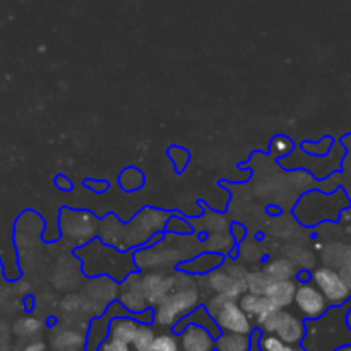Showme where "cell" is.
<instances>
[{
	"instance_id": "1",
	"label": "cell",
	"mask_w": 351,
	"mask_h": 351,
	"mask_svg": "<svg viewBox=\"0 0 351 351\" xmlns=\"http://www.w3.org/2000/svg\"><path fill=\"white\" fill-rule=\"evenodd\" d=\"M171 213L158 208H144L129 223L119 221L115 215L99 219L98 239L123 252L153 243L165 232Z\"/></svg>"
},
{
	"instance_id": "2",
	"label": "cell",
	"mask_w": 351,
	"mask_h": 351,
	"mask_svg": "<svg viewBox=\"0 0 351 351\" xmlns=\"http://www.w3.org/2000/svg\"><path fill=\"white\" fill-rule=\"evenodd\" d=\"M202 239L204 235L197 232L185 235L163 232L153 243L132 250L136 269L141 273L153 269H177L182 263L202 252Z\"/></svg>"
},
{
	"instance_id": "3",
	"label": "cell",
	"mask_w": 351,
	"mask_h": 351,
	"mask_svg": "<svg viewBox=\"0 0 351 351\" xmlns=\"http://www.w3.org/2000/svg\"><path fill=\"white\" fill-rule=\"evenodd\" d=\"M74 257L81 263V271L86 278L108 276L122 281L127 274L136 269L132 252H123L96 237L86 245L74 249Z\"/></svg>"
},
{
	"instance_id": "4",
	"label": "cell",
	"mask_w": 351,
	"mask_h": 351,
	"mask_svg": "<svg viewBox=\"0 0 351 351\" xmlns=\"http://www.w3.org/2000/svg\"><path fill=\"white\" fill-rule=\"evenodd\" d=\"M202 305V291L197 276L173 269V290L153 307V324L163 329H173L192 311Z\"/></svg>"
},
{
	"instance_id": "5",
	"label": "cell",
	"mask_w": 351,
	"mask_h": 351,
	"mask_svg": "<svg viewBox=\"0 0 351 351\" xmlns=\"http://www.w3.org/2000/svg\"><path fill=\"white\" fill-rule=\"evenodd\" d=\"M350 206L348 195L343 189L332 194H324L321 191L305 192L293 208V216L302 226H317L326 221H338L341 213Z\"/></svg>"
},
{
	"instance_id": "6",
	"label": "cell",
	"mask_w": 351,
	"mask_h": 351,
	"mask_svg": "<svg viewBox=\"0 0 351 351\" xmlns=\"http://www.w3.org/2000/svg\"><path fill=\"white\" fill-rule=\"evenodd\" d=\"M247 273V264L240 263L237 257H225L221 266L204 276H197V283L201 291H206L208 295L218 293L239 300L240 295L245 291Z\"/></svg>"
},
{
	"instance_id": "7",
	"label": "cell",
	"mask_w": 351,
	"mask_h": 351,
	"mask_svg": "<svg viewBox=\"0 0 351 351\" xmlns=\"http://www.w3.org/2000/svg\"><path fill=\"white\" fill-rule=\"evenodd\" d=\"M99 218L88 209L62 208L58 213V233L60 240L72 250L86 245L98 237Z\"/></svg>"
},
{
	"instance_id": "8",
	"label": "cell",
	"mask_w": 351,
	"mask_h": 351,
	"mask_svg": "<svg viewBox=\"0 0 351 351\" xmlns=\"http://www.w3.org/2000/svg\"><path fill=\"white\" fill-rule=\"evenodd\" d=\"M206 311L215 319L216 326L221 332H239V335L252 336L256 324L252 319L242 311L239 300L235 298L223 297L218 293H209L202 302Z\"/></svg>"
},
{
	"instance_id": "9",
	"label": "cell",
	"mask_w": 351,
	"mask_h": 351,
	"mask_svg": "<svg viewBox=\"0 0 351 351\" xmlns=\"http://www.w3.org/2000/svg\"><path fill=\"white\" fill-rule=\"evenodd\" d=\"M79 297L82 300L84 315L98 317L119 297V281L108 276L88 278L79 291Z\"/></svg>"
},
{
	"instance_id": "10",
	"label": "cell",
	"mask_w": 351,
	"mask_h": 351,
	"mask_svg": "<svg viewBox=\"0 0 351 351\" xmlns=\"http://www.w3.org/2000/svg\"><path fill=\"white\" fill-rule=\"evenodd\" d=\"M257 328L261 329V332L274 335L288 345H302L307 336V326H305L304 317L288 308H276Z\"/></svg>"
},
{
	"instance_id": "11",
	"label": "cell",
	"mask_w": 351,
	"mask_h": 351,
	"mask_svg": "<svg viewBox=\"0 0 351 351\" xmlns=\"http://www.w3.org/2000/svg\"><path fill=\"white\" fill-rule=\"evenodd\" d=\"M311 280L322 291V295H324L331 307H341L351 298L350 288L346 287L343 278L339 276L338 269H332V267L328 266L317 267V269L312 271Z\"/></svg>"
},
{
	"instance_id": "12",
	"label": "cell",
	"mask_w": 351,
	"mask_h": 351,
	"mask_svg": "<svg viewBox=\"0 0 351 351\" xmlns=\"http://www.w3.org/2000/svg\"><path fill=\"white\" fill-rule=\"evenodd\" d=\"M293 305L298 311V315H302L307 321H317V319L324 317L331 308L329 302L326 300L322 291L312 283V280L297 285Z\"/></svg>"
},
{
	"instance_id": "13",
	"label": "cell",
	"mask_w": 351,
	"mask_h": 351,
	"mask_svg": "<svg viewBox=\"0 0 351 351\" xmlns=\"http://www.w3.org/2000/svg\"><path fill=\"white\" fill-rule=\"evenodd\" d=\"M117 302L129 312L130 315H137L151 308L144 297L143 285H141V271H132L119 283V297Z\"/></svg>"
},
{
	"instance_id": "14",
	"label": "cell",
	"mask_w": 351,
	"mask_h": 351,
	"mask_svg": "<svg viewBox=\"0 0 351 351\" xmlns=\"http://www.w3.org/2000/svg\"><path fill=\"white\" fill-rule=\"evenodd\" d=\"M141 285H143V291L147 300V305L151 308L156 307L173 290V271H144V273H141Z\"/></svg>"
},
{
	"instance_id": "15",
	"label": "cell",
	"mask_w": 351,
	"mask_h": 351,
	"mask_svg": "<svg viewBox=\"0 0 351 351\" xmlns=\"http://www.w3.org/2000/svg\"><path fill=\"white\" fill-rule=\"evenodd\" d=\"M182 351H213L216 338L206 328L197 324H187L177 332Z\"/></svg>"
},
{
	"instance_id": "16",
	"label": "cell",
	"mask_w": 351,
	"mask_h": 351,
	"mask_svg": "<svg viewBox=\"0 0 351 351\" xmlns=\"http://www.w3.org/2000/svg\"><path fill=\"white\" fill-rule=\"evenodd\" d=\"M239 305L242 307V311L252 319L256 328L264 321V319H267L274 311H276V307H274L264 295H254L249 293V291H243V293L240 295Z\"/></svg>"
},
{
	"instance_id": "17",
	"label": "cell",
	"mask_w": 351,
	"mask_h": 351,
	"mask_svg": "<svg viewBox=\"0 0 351 351\" xmlns=\"http://www.w3.org/2000/svg\"><path fill=\"white\" fill-rule=\"evenodd\" d=\"M297 285V280H273L267 287L264 297L276 308H288L293 305Z\"/></svg>"
},
{
	"instance_id": "18",
	"label": "cell",
	"mask_w": 351,
	"mask_h": 351,
	"mask_svg": "<svg viewBox=\"0 0 351 351\" xmlns=\"http://www.w3.org/2000/svg\"><path fill=\"white\" fill-rule=\"evenodd\" d=\"M225 261V257L219 256V254H213V252H202L195 254L194 257H191L189 261L182 263L177 269L185 271V273L192 274V276H204V274L211 273L213 269L219 267Z\"/></svg>"
},
{
	"instance_id": "19",
	"label": "cell",
	"mask_w": 351,
	"mask_h": 351,
	"mask_svg": "<svg viewBox=\"0 0 351 351\" xmlns=\"http://www.w3.org/2000/svg\"><path fill=\"white\" fill-rule=\"evenodd\" d=\"M191 223L194 232L202 233V235L215 232H226V230H230V225H232V221H230V218L225 213L213 211L209 208H206L204 215L197 216V218H191Z\"/></svg>"
},
{
	"instance_id": "20",
	"label": "cell",
	"mask_w": 351,
	"mask_h": 351,
	"mask_svg": "<svg viewBox=\"0 0 351 351\" xmlns=\"http://www.w3.org/2000/svg\"><path fill=\"white\" fill-rule=\"evenodd\" d=\"M261 269L271 278V280H295L298 267L288 259L287 256H269L263 261Z\"/></svg>"
},
{
	"instance_id": "21",
	"label": "cell",
	"mask_w": 351,
	"mask_h": 351,
	"mask_svg": "<svg viewBox=\"0 0 351 351\" xmlns=\"http://www.w3.org/2000/svg\"><path fill=\"white\" fill-rule=\"evenodd\" d=\"M202 250L219 254L223 257H235L237 242L232 237V233H230V230H226V232L208 233L202 239Z\"/></svg>"
},
{
	"instance_id": "22",
	"label": "cell",
	"mask_w": 351,
	"mask_h": 351,
	"mask_svg": "<svg viewBox=\"0 0 351 351\" xmlns=\"http://www.w3.org/2000/svg\"><path fill=\"white\" fill-rule=\"evenodd\" d=\"M139 324L141 322L130 314L117 315V317H113L112 321H110L108 338L117 339V341H122L130 346V343H132L134 335H136Z\"/></svg>"
},
{
	"instance_id": "23",
	"label": "cell",
	"mask_w": 351,
	"mask_h": 351,
	"mask_svg": "<svg viewBox=\"0 0 351 351\" xmlns=\"http://www.w3.org/2000/svg\"><path fill=\"white\" fill-rule=\"evenodd\" d=\"M321 261L324 266L332 267V269H339L345 266L346 263L351 261V247L343 242H332L322 249Z\"/></svg>"
},
{
	"instance_id": "24",
	"label": "cell",
	"mask_w": 351,
	"mask_h": 351,
	"mask_svg": "<svg viewBox=\"0 0 351 351\" xmlns=\"http://www.w3.org/2000/svg\"><path fill=\"white\" fill-rule=\"evenodd\" d=\"M86 345V335L75 329H62L51 339L55 351H79Z\"/></svg>"
},
{
	"instance_id": "25",
	"label": "cell",
	"mask_w": 351,
	"mask_h": 351,
	"mask_svg": "<svg viewBox=\"0 0 351 351\" xmlns=\"http://www.w3.org/2000/svg\"><path fill=\"white\" fill-rule=\"evenodd\" d=\"M235 257L243 264L250 263H263L266 259V250L263 249V242H257L256 239H245L237 243Z\"/></svg>"
},
{
	"instance_id": "26",
	"label": "cell",
	"mask_w": 351,
	"mask_h": 351,
	"mask_svg": "<svg viewBox=\"0 0 351 351\" xmlns=\"http://www.w3.org/2000/svg\"><path fill=\"white\" fill-rule=\"evenodd\" d=\"M252 339L249 335L239 332H219L215 341L216 351H250Z\"/></svg>"
},
{
	"instance_id": "27",
	"label": "cell",
	"mask_w": 351,
	"mask_h": 351,
	"mask_svg": "<svg viewBox=\"0 0 351 351\" xmlns=\"http://www.w3.org/2000/svg\"><path fill=\"white\" fill-rule=\"evenodd\" d=\"M281 252H283V256H287L298 269L311 271L312 266L315 264L314 254H312L307 247L298 245V243H287V245H283Z\"/></svg>"
},
{
	"instance_id": "28",
	"label": "cell",
	"mask_w": 351,
	"mask_h": 351,
	"mask_svg": "<svg viewBox=\"0 0 351 351\" xmlns=\"http://www.w3.org/2000/svg\"><path fill=\"white\" fill-rule=\"evenodd\" d=\"M45 324L41 319L34 317V315H23V317L16 319L12 324V332L21 339H31L34 336L40 335L43 331Z\"/></svg>"
},
{
	"instance_id": "29",
	"label": "cell",
	"mask_w": 351,
	"mask_h": 351,
	"mask_svg": "<svg viewBox=\"0 0 351 351\" xmlns=\"http://www.w3.org/2000/svg\"><path fill=\"white\" fill-rule=\"evenodd\" d=\"M144 184H146V177H144V173L139 168L127 167L120 171L119 185L122 191L137 192L144 187Z\"/></svg>"
},
{
	"instance_id": "30",
	"label": "cell",
	"mask_w": 351,
	"mask_h": 351,
	"mask_svg": "<svg viewBox=\"0 0 351 351\" xmlns=\"http://www.w3.org/2000/svg\"><path fill=\"white\" fill-rule=\"evenodd\" d=\"M271 281L273 280H271L263 269H254V271L249 269V273H247V278H245V291H249V293H254V295H264Z\"/></svg>"
},
{
	"instance_id": "31",
	"label": "cell",
	"mask_w": 351,
	"mask_h": 351,
	"mask_svg": "<svg viewBox=\"0 0 351 351\" xmlns=\"http://www.w3.org/2000/svg\"><path fill=\"white\" fill-rule=\"evenodd\" d=\"M154 338H156V331H154L153 324L141 322L139 328H137V331H136V335H134L132 343H130V350L146 351L147 348H149V345L153 343Z\"/></svg>"
},
{
	"instance_id": "32",
	"label": "cell",
	"mask_w": 351,
	"mask_h": 351,
	"mask_svg": "<svg viewBox=\"0 0 351 351\" xmlns=\"http://www.w3.org/2000/svg\"><path fill=\"white\" fill-rule=\"evenodd\" d=\"M259 350L261 351H307L302 348L300 345H288L283 343L280 338H276L274 335H263L259 336Z\"/></svg>"
},
{
	"instance_id": "33",
	"label": "cell",
	"mask_w": 351,
	"mask_h": 351,
	"mask_svg": "<svg viewBox=\"0 0 351 351\" xmlns=\"http://www.w3.org/2000/svg\"><path fill=\"white\" fill-rule=\"evenodd\" d=\"M146 351H182L178 336L173 332H160Z\"/></svg>"
},
{
	"instance_id": "34",
	"label": "cell",
	"mask_w": 351,
	"mask_h": 351,
	"mask_svg": "<svg viewBox=\"0 0 351 351\" xmlns=\"http://www.w3.org/2000/svg\"><path fill=\"white\" fill-rule=\"evenodd\" d=\"M165 232L170 233H180V235H185V233H192L194 228H192L191 219L185 218V216L178 215V213H171L170 218H168L167 226H165Z\"/></svg>"
},
{
	"instance_id": "35",
	"label": "cell",
	"mask_w": 351,
	"mask_h": 351,
	"mask_svg": "<svg viewBox=\"0 0 351 351\" xmlns=\"http://www.w3.org/2000/svg\"><path fill=\"white\" fill-rule=\"evenodd\" d=\"M332 146H335V139L332 137H324L319 143H302V151L312 156H326L331 153Z\"/></svg>"
},
{
	"instance_id": "36",
	"label": "cell",
	"mask_w": 351,
	"mask_h": 351,
	"mask_svg": "<svg viewBox=\"0 0 351 351\" xmlns=\"http://www.w3.org/2000/svg\"><path fill=\"white\" fill-rule=\"evenodd\" d=\"M168 158H170V161L173 163L175 170H177L178 173H182V171L187 168V165L191 163V153L182 146L168 147Z\"/></svg>"
},
{
	"instance_id": "37",
	"label": "cell",
	"mask_w": 351,
	"mask_h": 351,
	"mask_svg": "<svg viewBox=\"0 0 351 351\" xmlns=\"http://www.w3.org/2000/svg\"><path fill=\"white\" fill-rule=\"evenodd\" d=\"M295 149V144L290 137L287 136H276L273 141H271V153L276 158H285L290 156Z\"/></svg>"
},
{
	"instance_id": "38",
	"label": "cell",
	"mask_w": 351,
	"mask_h": 351,
	"mask_svg": "<svg viewBox=\"0 0 351 351\" xmlns=\"http://www.w3.org/2000/svg\"><path fill=\"white\" fill-rule=\"evenodd\" d=\"M98 351H132V350H130V346L125 345V343L117 341V339H112V338H106L105 341L101 343V346H99Z\"/></svg>"
},
{
	"instance_id": "39",
	"label": "cell",
	"mask_w": 351,
	"mask_h": 351,
	"mask_svg": "<svg viewBox=\"0 0 351 351\" xmlns=\"http://www.w3.org/2000/svg\"><path fill=\"white\" fill-rule=\"evenodd\" d=\"M230 233H232V237L235 239V242L240 243L247 237V226L243 225V223L232 221V225H230Z\"/></svg>"
},
{
	"instance_id": "40",
	"label": "cell",
	"mask_w": 351,
	"mask_h": 351,
	"mask_svg": "<svg viewBox=\"0 0 351 351\" xmlns=\"http://www.w3.org/2000/svg\"><path fill=\"white\" fill-rule=\"evenodd\" d=\"M84 187H88L89 191L96 192V194H101V192H106L110 189V182L105 180H84Z\"/></svg>"
},
{
	"instance_id": "41",
	"label": "cell",
	"mask_w": 351,
	"mask_h": 351,
	"mask_svg": "<svg viewBox=\"0 0 351 351\" xmlns=\"http://www.w3.org/2000/svg\"><path fill=\"white\" fill-rule=\"evenodd\" d=\"M55 187L62 192H72L74 184H72L71 178L65 177V175H57V177H55Z\"/></svg>"
},
{
	"instance_id": "42",
	"label": "cell",
	"mask_w": 351,
	"mask_h": 351,
	"mask_svg": "<svg viewBox=\"0 0 351 351\" xmlns=\"http://www.w3.org/2000/svg\"><path fill=\"white\" fill-rule=\"evenodd\" d=\"M10 293H12V287H10L9 281L5 280V276H0V305L5 304L9 300Z\"/></svg>"
},
{
	"instance_id": "43",
	"label": "cell",
	"mask_w": 351,
	"mask_h": 351,
	"mask_svg": "<svg viewBox=\"0 0 351 351\" xmlns=\"http://www.w3.org/2000/svg\"><path fill=\"white\" fill-rule=\"evenodd\" d=\"M17 351H47V345L40 341V339H34V341H29L24 346H21Z\"/></svg>"
},
{
	"instance_id": "44",
	"label": "cell",
	"mask_w": 351,
	"mask_h": 351,
	"mask_svg": "<svg viewBox=\"0 0 351 351\" xmlns=\"http://www.w3.org/2000/svg\"><path fill=\"white\" fill-rule=\"evenodd\" d=\"M338 271H339V276L343 278V281H345V285L350 288V291H351V261L350 263H346L343 267H339Z\"/></svg>"
},
{
	"instance_id": "45",
	"label": "cell",
	"mask_w": 351,
	"mask_h": 351,
	"mask_svg": "<svg viewBox=\"0 0 351 351\" xmlns=\"http://www.w3.org/2000/svg\"><path fill=\"white\" fill-rule=\"evenodd\" d=\"M345 321H346V326H348V329L351 331V308L348 311V314H346Z\"/></svg>"
},
{
	"instance_id": "46",
	"label": "cell",
	"mask_w": 351,
	"mask_h": 351,
	"mask_svg": "<svg viewBox=\"0 0 351 351\" xmlns=\"http://www.w3.org/2000/svg\"><path fill=\"white\" fill-rule=\"evenodd\" d=\"M335 351H351V345H343L339 348H336Z\"/></svg>"
},
{
	"instance_id": "47",
	"label": "cell",
	"mask_w": 351,
	"mask_h": 351,
	"mask_svg": "<svg viewBox=\"0 0 351 351\" xmlns=\"http://www.w3.org/2000/svg\"><path fill=\"white\" fill-rule=\"evenodd\" d=\"M0 276H3V264H2V261H0Z\"/></svg>"
}]
</instances>
